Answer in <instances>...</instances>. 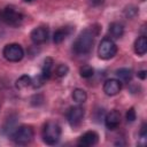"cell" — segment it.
<instances>
[{"label": "cell", "mask_w": 147, "mask_h": 147, "mask_svg": "<svg viewBox=\"0 0 147 147\" xmlns=\"http://www.w3.org/2000/svg\"><path fill=\"white\" fill-rule=\"evenodd\" d=\"M31 83H32V78L30 77V76H28V75H23V76H21L17 80H16V88H18V90H24V88H26L28 86H30L31 85Z\"/></svg>", "instance_id": "cell-17"}, {"label": "cell", "mask_w": 147, "mask_h": 147, "mask_svg": "<svg viewBox=\"0 0 147 147\" xmlns=\"http://www.w3.org/2000/svg\"><path fill=\"white\" fill-rule=\"evenodd\" d=\"M3 57L9 62H18L24 56V49L18 44H8L2 51Z\"/></svg>", "instance_id": "cell-6"}, {"label": "cell", "mask_w": 147, "mask_h": 147, "mask_svg": "<svg viewBox=\"0 0 147 147\" xmlns=\"http://www.w3.org/2000/svg\"><path fill=\"white\" fill-rule=\"evenodd\" d=\"M72 99L77 103H84L87 99V94L83 88H75L72 92Z\"/></svg>", "instance_id": "cell-18"}, {"label": "cell", "mask_w": 147, "mask_h": 147, "mask_svg": "<svg viewBox=\"0 0 147 147\" xmlns=\"http://www.w3.org/2000/svg\"><path fill=\"white\" fill-rule=\"evenodd\" d=\"M61 138V126L55 121H48L42 127V140L47 145H56Z\"/></svg>", "instance_id": "cell-2"}, {"label": "cell", "mask_w": 147, "mask_h": 147, "mask_svg": "<svg viewBox=\"0 0 147 147\" xmlns=\"http://www.w3.org/2000/svg\"><path fill=\"white\" fill-rule=\"evenodd\" d=\"M30 38H31V40H32L33 44L41 45V44L46 42L47 39H48V29L46 26L34 28L31 31V33H30Z\"/></svg>", "instance_id": "cell-8"}, {"label": "cell", "mask_w": 147, "mask_h": 147, "mask_svg": "<svg viewBox=\"0 0 147 147\" xmlns=\"http://www.w3.org/2000/svg\"><path fill=\"white\" fill-rule=\"evenodd\" d=\"M74 30H75V29H74L72 26H63V28L57 29V30L54 32V34H53V41H54L55 44H61L67 37H69V36L72 33Z\"/></svg>", "instance_id": "cell-12"}, {"label": "cell", "mask_w": 147, "mask_h": 147, "mask_svg": "<svg viewBox=\"0 0 147 147\" xmlns=\"http://www.w3.org/2000/svg\"><path fill=\"white\" fill-rule=\"evenodd\" d=\"M105 0H90V2L93 5V6H100L103 3Z\"/></svg>", "instance_id": "cell-24"}, {"label": "cell", "mask_w": 147, "mask_h": 147, "mask_svg": "<svg viewBox=\"0 0 147 147\" xmlns=\"http://www.w3.org/2000/svg\"><path fill=\"white\" fill-rule=\"evenodd\" d=\"M84 115H85V111H84L83 107H80V106L71 107L68 110V114H67L68 123L70 124V126L76 127L82 123V121L84 118Z\"/></svg>", "instance_id": "cell-7"}, {"label": "cell", "mask_w": 147, "mask_h": 147, "mask_svg": "<svg viewBox=\"0 0 147 147\" xmlns=\"http://www.w3.org/2000/svg\"><path fill=\"white\" fill-rule=\"evenodd\" d=\"M68 72H69V68H68L67 64H63V63L59 64L55 69V75L57 77H64V76H67Z\"/></svg>", "instance_id": "cell-20"}, {"label": "cell", "mask_w": 147, "mask_h": 147, "mask_svg": "<svg viewBox=\"0 0 147 147\" xmlns=\"http://www.w3.org/2000/svg\"><path fill=\"white\" fill-rule=\"evenodd\" d=\"M94 36H95V33L93 32V28L84 30L77 37V39L74 41V45H72L74 52L77 55H85V54L90 53L93 47Z\"/></svg>", "instance_id": "cell-1"}, {"label": "cell", "mask_w": 147, "mask_h": 147, "mask_svg": "<svg viewBox=\"0 0 147 147\" xmlns=\"http://www.w3.org/2000/svg\"><path fill=\"white\" fill-rule=\"evenodd\" d=\"M136 118H137V115H136L134 108H130V109L126 111V121H127V122H134Z\"/></svg>", "instance_id": "cell-22"}, {"label": "cell", "mask_w": 147, "mask_h": 147, "mask_svg": "<svg viewBox=\"0 0 147 147\" xmlns=\"http://www.w3.org/2000/svg\"><path fill=\"white\" fill-rule=\"evenodd\" d=\"M121 90H122V82H119L118 79L110 78V79H107L103 84V92L109 96L118 94Z\"/></svg>", "instance_id": "cell-9"}, {"label": "cell", "mask_w": 147, "mask_h": 147, "mask_svg": "<svg viewBox=\"0 0 147 147\" xmlns=\"http://www.w3.org/2000/svg\"><path fill=\"white\" fill-rule=\"evenodd\" d=\"M98 140H99V134L95 131H87L78 139L77 145L80 147H91L96 145Z\"/></svg>", "instance_id": "cell-10"}, {"label": "cell", "mask_w": 147, "mask_h": 147, "mask_svg": "<svg viewBox=\"0 0 147 147\" xmlns=\"http://www.w3.org/2000/svg\"><path fill=\"white\" fill-rule=\"evenodd\" d=\"M53 64H54V61L52 57H46L45 61H44V64H42V68H41V76L47 80L51 75H52V68H53Z\"/></svg>", "instance_id": "cell-15"}, {"label": "cell", "mask_w": 147, "mask_h": 147, "mask_svg": "<svg viewBox=\"0 0 147 147\" xmlns=\"http://www.w3.org/2000/svg\"><path fill=\"white\" fill-rule=\"evenodd\" d=\"M134 52L138 55H145L147 52V38L145 36H140L134 41Z\"/></svg>", "instance_id": "cell-14"}, {"label": "cell", "mask_w": 147, "mask_h": 147, "mask_svg": "<svg viewBox=\"0 0 147 147\" xmlns=\"http://www.w3.org/2000/svg\"><path fill=\"white\" fill-rule=\"evenodd\" d=\"M46 82V79L39 74L38 76H36L33 79H32V83H31V85L34 87V88H38V87H40V86H42L44 85V83Z\"/></svg>", "instance_id": "cell-21"}, {"label": "cell", "mask_w": 147, "mask_h": 147, "mask_svg": "<svg viewBox=\"0 0 147 147\" xmlns=\"http://www.w3.org/2000/svg\"><path fill=\"white\" fill-rule=\"evenodd\" d=\"M10 137L14 140V142L17 145H28L32 141V139L34 137V131H33L32 126L23 124V125L17 126L13 131Z\"/></svg>", "instance_id": "cell-3"}, {"label": "cell", "mask_w": 147, "mask_h": 147, "mask_svg": "<svg viewBox=\"0 0 147 147\" xmlns=\"http://www.w3.org/2000/svg\"><path fill=\"white\" fill-rule=\"evenodd\" d=\"M25 2H31V1H33V0H24Z\"/></svg>", "instance_id": "cell-26"}, {"label": "cell", "mask_w": 147, "mask_h": 147, "mask_svg": "<svg viewBox=\"0 0 147 147\" xmlns=\"http://www.w3.org/2000/svg\"><path fill=\"white\" fill-rule=\"evenodd\" d=\"M108 32L110 34L111 38L114 39H119L123 33H124V26L122 23H118V22H113L110 25H109V29H108Z\"/></svg>", "instance_id": "cell-13"}, {"label": "cell", "mask_w": 147, "mask_h": 147, "mask_svg": "<svg viewBox=\"0 0 147 147\" xmlns=\"http://www.w3.org/2000/svg\"><path fill=\"white\" fill-rule=\"evenodd\" d=\"M146 74H147L146 70H141V71H139L137 75H138V77H139L140 79H145V78H146Z\"/></svg>", "instance_id": "cell-25"}, {"label": "cell", "mask_w": 147, "mask_h": 147, "mask_svg": "<svg viewBox=\"0 0 147 147\" xmlns=\"http://www.w3.org/2000/svg\"><path fill=\"white\" fill-rule=\"evenodd\" d=\"M0 16H1V20L7 25H10V26L21 25V23L23 22V18H24V15L22 14V11H20L14 6H7L6 8H3Z\"/></svg>", "instance_id": "cell-4"}, {"label": "cell", "mask_w": 147, "mask_h": 147, "mask_svg": "<svg viewBox=\"0 0 147 147\" xmlns=\"http://www.w3.org/2000/svg\"><path fill=\"white\" fill-rule=\"evenodd\" d=\"M79 74H80V76H82L83 78H90V77H92V76L94 75V69H93L91 65L85 64V65L80 67Z\"/></svg>", "instance_id": "cell-19"}, {"label": "cell", "mask_w": 147, "mask_h": 147, "mask_svg": "<svg viewBox=\"0 0 147 147\" xmlns=\"http://www.w3.org/2000/svg\"><path fill=\"white\" fill-rule=\"evenodd\" d=\"M116 75L118 77V80L123 83H129L132 79V70L127 68H121L116 70Z\"/></svg>", "instance_id": "cell-16"}, {"label": "cell", "mask_w": 147, "mask_h": 147, "mask_svg": "<svg viewBox=\"0 0 147 147\" xmlns=\"http://www.w3.org/2000/svg\"><path fill=\"white\" fill-rule=\"evenodd\" d=\"M117 53V46L111 38H103L98 47V55L102 60H109Z\"/></svg>", "instance_id": "cell-5"}, {"label": "cell", "mask_w": 147, "mask_h": 147, "mask_svg": "<svg viewBox=\"0 0 147 147\" xmlns=\"http://www.w3.org/2000/svg\"><path fill=\"white\" fill-rule=\"evenodd\" d=\"M121 124V114L117 110H110L105 116V125L108 130H115Z\"/></svg>", "instance_id": "cell-11"}, {"label": "cell", "mask_w": 147, "mask_h": 147, "mask_svg": "<svg viewBox=\"0 0 147 147\" xmlns=\"http://www.w3.org/2000/svg\"><path fill=\"white\" fill-rule=\"evenodd\" d=\"M146 124H142V126H141V130H140V137L142 138V139H145L146 137H147V133H146Z\"/></svg>", "instance_id": "cell-23"}]
</instances>
